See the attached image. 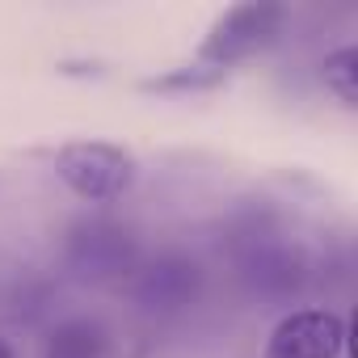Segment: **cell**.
<instances>
[{
    "label": "cell",
    "mask_w": 358,
    "mask_h": 358,
    "mask_svg": "<svg viewBox=\"0 0 358 358\" xmlns=\"http://www.w3.org/2000/svg\"><path fill=\"white\" fill-rule=\"evenodd\" d=\"M220 80V72H207V68H182V72H173V76H160V80H152L148 89H207V85H215Z\"/></svg>",
    "instance_id": "obj_9"
},
{
    "label": "cell",
    "mask_w": 358,
    "mask_h": 358,
    "mask_svg": "<svg viewBox=\"0 0 358 358\" xmlns=\"http://www.w3.org/2000/svg\"><path fill=\"white\" fill-rule=\"evenodd\" d=\"M345 345V320L329 308H299L287 312L270 341L266 358H337Z\"/></svg>",
    "instance_id": "obj_6"
},
{
    "label": "cell",
    "mask_w": 358,
    "mask_h": 358,
    "mask_svg": "<svg viewBox=\"0 0 358 358\" xmlns=\"http://www.w3.org/2000/svg\"><path fill=\"white\" fill-rule=\"evenodd\" d=\"M224 253L232 262L236 282L266 303H291L308 287V253L303 245L270 215V211H236L224 228Z\"/></svg>",
    "instance_id": "obj_1"
},
{
    "label": "cell",
    "mask_w": 358,
    "mask_h": 358,
    "mask_svg": "<svg viewBox=\"0 0 358 358\" xmlns=\"http://www.w3.org/2000/svg\"><path fill=\"white\" fill-rule=\"evenodd\" d=\"M64 266L80 282H118L131 278L139 266V241L127 224L110 215H80L64 232Z\"/></svg>",
    "instance_id": "obj_2"
},
{
    "label": "cell",
    "mask_w": 358,
    "mask_h": 358,
    "mask_svg": "<svg viewBox=\"0 0 358 358\" xmlns=\"http://www.w3.org/2000/svg\"><path fill=\"white\" fill-rule=\"evenodd\" d=\"M0 358H17V354H13V345H9L5 337H0Z\"/></svg>",
    "instance_id": "obj_10"
},
{
    "label": "cell",
    "mask_w": 358,
    "mask_h": 358,
    "mask_svg": "<svg viewBox=\"0 0 358 358\" xmlns=\"http://www.w3.org/2000/svg\"><path fill=\"white\" fill-rule=\"evenodd\" d=\"M203 295V266L186 253H156L152 262L135 266L131 274V303L143 312V316H182L199 303Z\"/></svg>",
    "instance_id": "obj_5"
},
{
    "label": "cell",
    "mask_w": 358,
    "mask_h": 358,
    "mask_svg": "<svg viewBox=\"0 0 358 358\" xmlns=\"http://www.w3.org/2000/svg\"><path fill=\"white\" fill-rule=\"evenodd\" d=\"M55 177L85 203H118L131 194L139 164L127 148L106 139H76L55 152Z\"/></svg>",
    "instance_id": "obj_3"
},
{
    "label": "cell",
    "mask_w": 358,
    "mask_h": 358,
    "mask_svg": "<svg viewBox=\"0 0 358 358\" xmlns=\"http://www.w3.org/2000/svg\"><path fill=\"white\" fill-rule=\"evenodd\" d=\"M278 26H282V5H270V0H249V5H236V9H228L207 30L194 64L224 76L232 64H241V59L257 55L262 47H270L278 38Z\"/></svg>",
    "instance_id": "obj_4"
},
{
    "label": "cell",
    "mask_w": 358,
    "mask_h": 358,
    "mask_svg": "<svg viewBox=\"0 0 358 358\" xmlns=\"http://www.w3.org/2000/svg\"><path fill=\"white\" fill-rule=\"evenodd\" d=\"M320 76H324V89H329L345 110L358 106V51H354V47H337L333 55H324Z\"/></svg>",
    "instance_id": "obj_8"
},
{
    "label": "cell",
    "mask_w": 358,
    "mask_h": 358,
    "mask_svg": "<svg viewBox=\"0 0 358 358\" xmlns=\"http://www.w3.org/2000/svg\"><path fill=\"white\" fill-rule=\"evenodd\" d=\"M101 354H106V329L89 316L55 324V333L47 337V358H101Z\"/></svg>",
    "instance_id": "obj_7"
}]
</instances>
